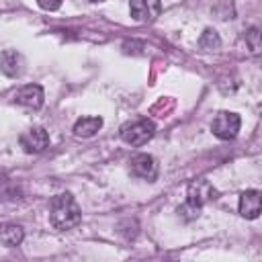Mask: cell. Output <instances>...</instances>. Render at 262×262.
I'll use <instances>...</instances> for the list:
<instances>
[{"mask_svg":"<svg viewBox=\"0 0 262 262\" xmlns=\"http://www.w3.org/2000/svg\"><path fill=\"white\" fill-rule=\"evenodd\" d=\"M80 219H82V211L72 194L61 192L49 201V221L55 229L68 231V229L76 227L80 223Z\"/></svg>","mask_w":262,"mask_h":262,"instance_id":"1","label":"cell"},{"mask_svg":"<svg viewBox=\"0 0 262 262\" xmlns=\"http://www.w3.org/2000/svg\"><path fill=\"white\" fill-rule=\"evenodd\" d=\"M154 133H156V125L149 119H137L121 127V139L129 145H143L154 137Z\"/></svg>","mask_w":262,"mask_h":262,"instance_id":"2","label":"cell"},{"mask_svg":"<svg viewBox=\"0 0 262 262\" xmlns=\"http://www.w3.org/2000/svg\"><path fill=\"white\" fill-rule=\"evenodd\" d=\"M239 125H242L239 115L229 113V111H221V113L215 115V119L211 123V131H213L215 137H219L223 141H229V139H233L237 135Z\"/></svg>","mask_w":262,"mask_h":262,"instance_id":"3","label":"cell"},{"mask_svg":"<svg viewBox=\"0 0 262 262\" xmlns=\"http://www.w3.org/2000/svg\"><path fill=\"white\" fill-rule=\"evenodd\" d=\"M18 143L27 154H41L49 145V133L43 127H31L25 133H20Z\"/></svg>","mask_w":262,"mask_h":262,"instance_id":"4","label":"cell"},{"mask_svg":"<svg viewBox=\"0 0 262 262\" xmlns=\"http://www.w3.org/2000/svg\"><path fill=\"white\" fill-rule=\"evenodd\" d=\"M129 10L137 23H154L162 12V0H129Z\"/></svg>","mask_w":262,"mask_h":262,"instance_id":"5","label":"cell"},{"mask_svg":"<svg viewBox=\"0 0 262 262\" xmlns=\"http://www.w3.org/2000/svg\"><path fill=\"white\" fill-rule=\"evenodd\" d=\"M129 166H131V174L137 178H143L147 182H154L158 178V162L149 154H135Z\"/></svg>","mask_w":262,"mask_h":262,"instance_id":"6","label":"cell"},{"mask_svg":"<svg viewBox=\"0 0 262 262\" xmlns=\"http://www.w3.org/2000/svg\"><path fill=\"white\" fill-rule=\"evenodd\" d=\"M43 98H45V92L39 84H27L23 88H18L14 92V102L29 108V111H37L43 106Z\"/></svg>","mask_w":262,"mask_h":262,"instance_id":"7","label":"cell"},{"mask_svg":"<svg viewBox=\"0 0 262 262\" xmlns=\"http://www.w3.org/2000/svg\"><path fill=\"white\" fill-rule=\"evenodd\" d=\"M217 196V190L213 188V184L205 178H199V180H192L188 184V190H186V201L196 205V207H203L205 203L213 201Z\"/></svg>","mask_w":262,"mask_h":262,"instance_id":"8","label":"cell"},{"mask_svg":"<svg viewBox=\"0 0 262 262\" xmlns=\"http://www.w3.org/2000/svg\"><path fill=\"white\" fill-rule=\"evenodd\" d=\"M0 72L8 78H18L25 72V59L18 51L14 49H6L0 55Z\"/></svg>","mask_w":262,"mask_h":262,"instance_id":"9","label":"cell"},{"mask_svg":"<svg viewBox=\"0 0 262 262\" xmlns=\"http://www.w3.org/2000/svg\"><path fill=\"white\" fill-rule=\"evenodd\" d=\"M239 215L246 219H256L260 215V190L252 188L239 196Z\"/></svg>","mask_w":262,"mask_h":262,"instance_id":"10","label":"cell"},{"mask_svg":"<svg viewBox=\"0 0 262 262\" xmlns=\"http://www.w3.org/2000/svg\"><path fill=\"white\" fill-rule=\"evenodd\" d=\"M102 117H80L74 123V135L76 137H92L100 131Z\"/></svg>","mask_w":262,"mask_h":262,"instance_id":"11","label":"cell"},{"mask_svg":"<svg viewBox=\"0 0 262 262\" xmlns=\"http://www.w3.org/2000/svg\"><path fill=\"white\" fill-rule=\"evenodd\" d=\"M23 237H25V231L20 225H16V223H2L0 225V244L14 248L23 242Z\"/></svg>","mask_w":262,"mask_h":262,"instance_id":"12","label":"cell"},{"mask_svg":"<svg viewBox=\"0 0 262 262\" xmlns=\"http://www.w3.org/2000/svg\"><path fill=\"white\" fill-rule=\"evenodd\" d=\"M219 35L213 31V29H205V33L201 35V39H199V45L203 47V49H217L219 47Z\"/></svg>","mask_w":262,"mask_h":262,"instance_id":"13","label":"cell"},{"mask_svg":"<svg viewBox=\"0 0 262 262\" xmlns=\"http://www.w3.org/2000/svg\"><path fill=\"white\" fill-rule=\"evenodd\" d=\"M178 215L182 217V219H186V221H190V219H196L199 215H201V207H196V205H192V203H184L180 209H178Z\"/></svg>","mask_w":262,"mask_h":262,"instance_id":"14","label":"cell"},{"mask_svg":"<svg viewBox=\"0 0 262 262\" xmlns=\"http://www.w3.org/2000/svg\"><path fill=\"white\" fill-rule=\"evenodd\" d=\"M246 41L250 43V47H252L254 53L260 51V33H258V29H250V31L246 33Z\"/></svg>","mask_w":262,"mask_h":262,"instance_id":"15","label":"cell"},{"mask_svg":"<svg viewBox=\"0 0 262 262\" xmlns=\"http://www.w3.org/2000/svg\"><path fill=\"white\" fill-rule=\"evenodd\" d=\"M37 4L43 10H57L61 6V0H37Z\"/></svg>","mask_w":262,"mask_h":262,"instance_id":"16","label":"cell"},{"mask_svg":"<svg viewBox=\"0 0 262 262\" xmlns=\"http://www.w3.org/2000/svg\"><path fill=\"white\" fill-rule=\"evenodd\" d=\"M88 2H100V0H88Z\"/></svg>","mask_w":262,"mask_h":262,"instance_id":"17","label":"cell"}]
</instances>
